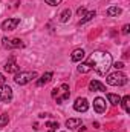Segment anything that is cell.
I'll list each match as a JSON object with an SVG mask.
<instances>
[{"label":"cell","instance_id":"cb8c5ba5","mask_svg":"<svg viewBox=\"0 0 130 132\" xmlns=\"http://www.w3.org/2000/svg\"><path fill=\"white\" fill-rule=\"evenodd\" d=\"M77 14H78V17H84L86 15V8H78Z\"/></svg>","mask_w":130,"mask_h":132},{"label":"cell","instance_id":"484cf974","mask_svg":"<svg viewBox=\"0 0 130 132\" xmlns=\"http://www.w3.org/2000/svg\"><path fill=\"white\" fill-rule=\"evenodd\" d=\"M129 31H130V26L129 25H124L123 26V34H129Z\"/></svg>","mask_w":130,"mask_h":132},{"label":"cell","instance_id":"5b68a950","mask_svg":"<svg viewBox=\"0 0 130 132\" xmlns=\"http://www.w3.org/2000/svg\"><path fill=\"white\" fill-rule=\"evenodd\" d=\"M2 45H3V48H6V49H14V48H23V46H25V43H23L20 38L8 40L6 37H5V38H2Z\"/></svg>","mask_w":130,"mask_h":132},{"label":"cell","instance_id":"7402d4cb","mask_svg":"<svg viewBox=\"0 0 130 132\" xmlns=\"http://www.w3.org/2000/svg\"><path fill=\"white\" fill-rule=\"evenodd\" d=\"M46 128H49V132H54L58 128V123H57V121H48V123H46Z\"/></svg>","mask_w":130,"mask_h":132},{"label":"cell","instance_id":"30bf717a","mask_svg":"<svg viewBox=\"0 0 130 132\" xmlns=\"http://www.w3.org/2000/svg\"><path fill=\"white\" fill-rule=\"evenodd\" d=\"M106 100L101 98V97H97V98L94 100V109H95V112L98 114H103V112H106Z\"/></svg>","mask_w":130,"mask_h":132},{"label":"cell","instance_id":"4fadbf2b","mask_svg":"<svg viewBox=\"0 0 130 132\" xmlns=\"http://www.w3.org/2000/svg\"><path fill=\"white\" fill-rule=\"evenodd\" d=\"M51 78H52V72H46V74H43V75L37 80V86H44V85H48V83L51 81Z\"/></svg>","mask_w":130,"mask_h":132},{"label":"cell","instance_id":"3957f363","mask_svg":"<svg viewBox=\"0 0 130 132\" xmlns=\"http://www.w3.org/2000/svg\"><path fill=\"white\" fill-rule=\"evenodd\" d=\"M106 81H107V85H110V86H124V85H127L129 78H127L126 74L116 71V72H113V74H109V75L106 77Z\"/></svg>","mask_w":130,"mask_h":132},{"label":"cell","instance_id":"7a4b0ae2","mask_svg":"<svg viewBox=\"0 0 130 132\" xmlns=\"http://www.w3.org/2000/svg\"><path fill=\"white\" fill-rule=\"evenodd\" d=\"M51 95L55 98L57 104H63L66 100H69V97H70L69 86H67V85H61V86H58V88H54L52 92H51Z\"/></svg>","mask_w":130,"mask_h":132},{"label":"cell","instance_id":"d6986e66","mask_svg":"<svg viewBox=\"0 0 130 132\" xmlns=\"http://www.w3.org/2000/svg\"><path fill=\"white\" fill-rule=\"evenodd\" d=\"M95 15H97V14H95V11H90V12H86V15H84L83 19H80V22H78V23H80V25H84L86 22H89V20H92V19H94Z\"/></svg>","mask_w":130,"mask_h":132},{"label":"cell","instance_id":"7c38bea8","mask_svg":"<svg viewBox=\"0 0 130 132\" xmlns=\"http://www.w3.org/2000/svg\"><path fill=\"white\" fill-rule=\"evenodd\" d=\"M84 57H86V54H84L83 49H75V51L70 54V60H72V62H81Z\"/></svg>","mask_w":130,"mask_h":132},{"label":"cell","instance_id":"e0dca14e","mask_svg":"<svg viewBox=\"0 0 130 132\" xmlns=\"http://www.w3.org/2000/svg\"><path fill=\"white\" fill-rule=\"evenodd\" d=\"M70 15H72L70 9H64V11L60 14V22H61V23H67V22L70 20Z\"/></svg>","mask_w":130,"mask_h":132},{"label":"cell","instance_id":"6da1fadb","mask_svg":"<svg viewBox=\"0 0 130 132\" xmlns=\"http://www.w3.org/2000/svg\"><path fill=\"white\" fill-rule=\"evenodd\" d=\"M89 63L92 69H95L99 75H106L109 72V69L112 68V55L103 51H95L94 54H90L89 60L86 62Z\"/></svg>","mask_w":130,"mask_h":132},{"label":"cell","instance_id":"9c48e42d","mask_svg":"<svg viewBox=\"0 0 130 132\" xmlns=\"http://www.w3.org/2000/svg\"><path fill=\"white\" fill-rule=\"evenodd\" d=\"M5 71H6V72H9V74H15V72H18V71H20V66H17L14 57H11V59L6 62V65H5Z\"/></svg>","mask_w":130,"mask_h":132},{"label":"cell","instance_id":"5bb4252c","mask_svg":"<svg viewBox=\"0 0 130 132\" xmlns=\"http://www.w3.org/2000/svg\"><path fill=\"white\" fill-rule=\"evenodd\" d=\"M80 126H81V120L80 118H69V120H66V128H69V129H77Z\"/></svg>","mask_w":130,"mask_h":132},{"label":"cell","instance_id":"9a60e30c","mask_svg":"<svg viewBox=\"0 0 130 132\" xmlns=\"http://www.w3.org/2000/svg\"><path fill=\"white\" fill-rule=\"evenodd\" d=\"M121 12H123V9L118 8V6H110V8H107V11H106V14H107L109 17H118Z\"/></svg>","mask_w":130,"mask_h":132},{"label":"cell","instance_id":"8fae6325","mask_svg":"<svg viewBox=\"0 0 130 132\" xmlns=\"http://www.w3.org/2000/svg\"><path fill=\"white\" fill-rule=\"evenodd\" d=\"M89 89L90 91H97V92H106V86L101 81H98V80H92L89 83Z\"/></svg>","mask_w":130,"mask_h":132},{"label":"cell","instance_id":"83f0119b","mask_svg":"<svg viewBox=\"0 0 130 132\" xmlns=\"http://www.w3.org/2000/svg\"><path fill=\"white\" fill-rule=\"evenodd\" d=\"M78 132H86V129H84V126H81V128L78 129Z\"/></svg>","mask_w":130,"mask_h":132},{"label":"cell","instance_id":"603a6c76","mask_svg":"<svg viewBox=\"0 0 130 132\" xmlns=\"http://www.w3.org/2000/svg\"><path fill=\"white\" fill-rule=\"evenodd\" d=\"M48 5H51V6H57V5H60L63 0H44Z\"/></svg>","mask_w":130,"mask_h":132},{"label":"cell","instance_id":"ffe728a7","mask_svg":"<svg viewBox=\"0 0 130 132\" xmlns=\"http://www.w3.org/2000/svg\"><path fill=\"white\" fill-rule=\"evenodd\" d=\"M89 71H92V68H90L89 63H81L78 66V72H81V74H87Z\"/></svg>","mask_w":130,"mask_h":132},{"label":"cell","instance_id":"ba28073f","mask_svg":"<svg viewBox=\"0 0 130 132\" xmlns=\"http://www.w3.org/2000/svg\"><path fill=\"white\" fill-rule=\"evenodd\" d=\"M73 109H75L77 112H86V111L89 109V101L84 98V97H80V98L75 100V103H73Z\"/></svg>","mask_w":130,"mask_h":132},{"label":"cell","instance_id":"52a82bcc","mask_svg":"<svg viewBox=\"0 0 130 132\" xmlns=\"http://www.w3.org/2000/svg\"><path fill=\"white\" fill-rule=\"evenodd\" d=\"M18 23H20V19H18V17H15V19H6V20L2 23V29H3V31H14Z\"/></svg>","mask_w":130,"mask_h":132},{"label":"cell","instance_id":"2e32d148","mask_svg":"<svg viewBox=\"0 0 130 132\" xmlns=\"http://www.w3.org/2000/svg\"><path fill=\"white\" fill-rule=\"evenodd\" d=\"M107 100H109V103L113 104V106H118V104L121 103V97L116 95V94H107Z\"/></svg>","mask_w":130,"mask_h":132},{"label":"cell","instance_id":"277c9868","mask_svg":"<svg viewBox=\"0 0 130 132\" xmlns=\"http://www.w3.org/2000/svg\"><path fill=\"white\" fill-rule=\"evenodd\" d=\"M34 78H37V72H35V71H28V72H22V71H18V72H15L14 81H15L17 85L23 86V85H28L29 81H32Z\"/></svg>","mask_w":130,"mask_h":132},{"label":"cell","instance_id":"ac0fdd59","mask_svg":"<svg viewBox=\"0 0 130 132\" xmlns=\"http://www.w3.org/2000/svg\"><path fill=\"white\" fill-rule=\"evenodd\" d=\"M119 104L123 106V109L126 112H130V95H126L124 98H121V103Z\"/></svg>","mask_w":130,"mask_h":132},{"label":"cell","instance_id":"44dd1931","mask_svg":"<svg viewBox=\"0 0 130 132\" xmlns=\"http://www.w3.org/2000/svg\"><path fill=\"white\" fill-rule=\"evenodd\" d=\"M8 121H9V117H8V114H2V115H0V128L6 126V125H8Z\"/></svg>","mask_w":130,"mask_h":132},{"label":"cell","instance_id":"d4e9b609","mask_svg":"<svg viewBox=\"0 0 130 132\" xmlns=\"http://www.w3.org/2000/svg\"><path fill=\"white\" fill-rule=\"evenodd\" d=\"M113 66H115V68L119 71V69H123V68H124V63H123V62H116V63H115Z\"/></svg>","mask_w":130,"mask_h":132},{"label":"cell","instance_id":"8992f818","mask_svg":"<svg viewBox=\"0 0 130 132\" xmlns=\"http://www.w3.org/2000/svg\"><path fill=\"white\" fill-rule=\"evenodd\" d=\"M0 100L3 103H9L12 100V89L8 85H2L0 86Z\"/></svg>","mask_w":130,"mask_h":132},{"label":"cell","instance_id":"4316f807","mask_svg":"<svg viewBox=\"0 0 130 132\" xmlns=\"http://www.w3.org/2000/svg\"><path fill=\"white\" fill-rule=\"evenodd\" d=\"M5 81H6V78H5V75L0 72V86H2V85H5Z\"/></svg>","mask_w":130,"mask_h":132}]
</instances>
